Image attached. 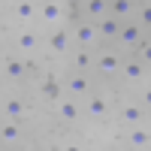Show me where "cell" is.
<instances>
[{
  "label": "cell",
  "instance_id": "6da1fadb",
  "mask_svg": "<svg viewBox=\"0 0 151 151\" xmlns=\"http://www.w3.org/2000/svg\"><path fill=\"white\" fill-rule=\"evenodd\" d=\"M118 42H121L124 48H133V45H139V42H142V24H136V21H121Z\"/></svg>",
  "mask_w": 151,
  "mask_h": 151
},
{
  "label": "cell",
  "instance_id": "7a4b0ae2",
  "mask_svg": "<svg viewBox=\"0 0 151 151\" xmlns=\"http://www.w3.org/2000/svg\"><path fill=\"white\" fill-rule=\"evenodd\" d=\"M64 88H67L70 97H88V94H91V82H88L85 73H73L70 79L64 82Z\"/></svg>",
  "mask_w": 151,
  "mask_h": 151
},
{
  "label": "cell",
  "instance_id": "3957f363",
  "mask_svg": "<svg viewBox=\"0 0 151 151\" xmlns=\"http://www.w3.org/2000/svg\"><path fill=\"white\" fill-rule=\"evenodd\" d=\"M76 42H79V48H91L97 42V21H82L76 27Z\"/></svg>",
  "mask_w": 151,
  "mask_h": 151
},
{
  "label": "cell",
  "instance_id": "277c9868",
  "mask_svg": "<svg viewBox=\"0 0 151 151\" xmlns=\"http://www.w3.org/2000/svg\"><path fill=\"white\" fill-rule=\"evenodd\" d=\"M118 30H121V18L115 15H103L97 21V36H103V40H118Z\"/></svg>",
  "mask_w": 151,
  "mask_h": 151
},
{
  "label": "cell",
  "instance_id": "5b68a950",
  "mask_svg": "<svg viewBox=\"0 0 151 151\" xmlns=\"http://www.w3.org/2000/svg\"><path fill=\"white\" fill-rule=\"evenodd\" d=\"M18 139H21V121H3L0 124V142L3 145H18Z\"/></svg>",
  "mask_w": 151,
  "mask_h": 151
},
{
  "label": "cell",
  "instance_id": "8992f818",
  "mask_svg": "<svg viewBox=\"0 0 151 151\" xmlns=\"http://www.w3.org/2000/svg\"><path fill=\"white\" fill-rule=\"evenodd\" d=\"M58 115H60V121H67V124H76L82 118V109L76 106V100L73 97H67V100H60V106H58Z\"/></svg>",
  "mask_w": 151,
  "mask_h": 151
},
{
  "label": "cell",
  "instance_id": "52a82bcc",
  "mask_svg": "<svg viewBox=\"0 0 151 151\" xmlns=\"http://www.w3.org/2000/svg\"><path fill=\"white\" fill-rule=\"evenodd\" d=\"M118 121L136 127V124L145 121V109H142V106H121V109H118Z\"/></svg>",
  "mask_w": 151,
  "mask_h": 151
},
{
  "label": "cell",
  "instance_id": "ba28073f",
  "mask_svg": "<svg viewBox=\"0 0 151 151\" xmlns=\"http://www.w3.org/2000/svg\"><path fill=\"white\" fill-rule=\"evenodd\" d=\"M48 48H52L55 55H64L67 48H70V30L67 27H58L52 36H48Z\"/></svg>",
  "mask_w": 151,
  "mask_h": 151
},
{
  "label": "cell",
  "instance_id": "9c48e42d",
  "mask_svg": "<svg viewBox=\"0 0 151 151\" xmlns=\"http://www.w3.org/2000/svg\"><path fill=\"white\" fill-rule=\"evenodd\" d=\"M60 15H64V9H60L58 0H45L42 9H40V18H42L45 24H58V21H60Z\"/></svg>",
  "mask_w": 151,
  "mask_h": 151
},
{
  "label": "cell",
  "instance_id": "30bf717a",
  "mask_svg": "<svg viewBox=\"0 0 151 151\" xmlns=\"http://www.w3.org/2000/svg\"><path fill=\"white\" fill-rule=\"evenodd\" d=\"M97 70L100 73H121V58L112 55V52H103L97 58Z\"/></svg>",
  "mask_w": 151,
  "mask_h": 151
},
{
  "label": "cell",
  "instance_id": "8fae6325",
  "mask_svg": "<svg viewBox=\"0 0 151 151\" xmlns=\"http://www.w3.org/2000/svg\"><path fill=\"white\" fill-rule=\"evenodd\" d=\"M24 112H27V109H24V103H21L18 97H9L6 103H3V115H6L9 121H21Z\"/></svg>",
  "mask_w": 151,
  "mask_h": 151
},
{
  "label": "cell",
  "instance_id": "7c38bea8",
  "mask_svg": "<svg viewBox=\"0 0 151 151\" xmlns=\"http://www.w3.org/2000/svg\"><path fill=\"white\" fill-rule=\"evenodd\" d=\"M121 73H124V79L139 82V79H145V64L142 60H127V64H121Z\"/></svg>",
  "mask_w": 151,
  "mask_h": 151
},
{
  "label": "cell",
  "instance_id": "4fadbf2b",
  "mask_svg": "<svg viewBox=\"0 0 151 151\" xmlns=\"http://www.w3.org/2000/svg\"><path fill=\"white\" fill-rule=\"evenodd\" d=\"M15 15H18V21L30 24L36 18V3H33V0H18V3H15Z\"/></svg>",
  "mask_w": 151,
  "mask_h": 151
},
{
  "label": "cell",
  "instance_id": "5bb4252c",
  "mask_svg": "<svg viewBox=\"0 0 151 151\" xmlns=\"http://www.w3.org/2000/svg\"><path fill=\"white\" fill-rule=\"evenodd\" d=\"M127 139H130V145H133V148H148V145H151V133L142 127V124H136V127L130 130Z\"/></svg>",
  "mask_w": 151,
  "mask_h": 151
},
{
  "label": "cell",
  "instance_id": "9a60e30c",
  "mask_svg": "<svg viewBox=\"0 0 151 151\" xmlns=\"http://www.w3.org/2000/svg\"><path fill=\"white\" fill-rule=\"evenodd\" d=\"M109 12L121 21H127V15L133 12V0H109Z\"/></svg>",
  "mask_w": 151,
  "mask_h": 151
},
{
  "label": "cell",
  "instance_id": "2e32d148",
  "mask_svg": "<svg viewBox=\"0 0 151 151\" xmlns=\"http://www.w3.org/2000/svg\"><path fill=\"white\" fill-rule=\"evenodd\" d=\"M106 112H109V106H106V100H103V97H88V115H91L94 121L106 118Z\"/></svg>",
  "mask_w": 151,
  "mask_h": 151
},
{
  "label": "cell",
  "instance_id": "e0dca14e",
  "mask_svg": "<svg viewBox=\"0 0 151 151\" xmlns=\"http://www.w3.org/2000/svg\"><path fill=\"white\" fill-rule=\"evenodd\" d=\"M85 9H88V15H91V18H97V21H100V18L109 12V0H88Z\"/></svg>",
  "mask_w": 151,
  "mask_h": 151
},
{
  "label": "cell",
  "instance_id": "ac0fdd59",
  "mask_svg": "<svg viewBox=\"0 0 151 151\" xmlns=\"http://www.w3.org/2000/svg\"><path fill=\"white\" fill-rule=\"evenodd\" d=\"M3 73L9 76V79H21V76H24V73H27V70H24V64H21V60H18V58H9V60H6V64H3Z\"/></svg>",
  "mask_w": 151,
  "mask_h": 151
},
{
  "label": "cell",
  "instance_id": "d6986e66",
  "mask_svg": "<svg viewBox=\"0 0 151 151\" xmlns=\"http://www.w3.org/2000/svg\"><path fill=\"white\" fill-rule=\"evenodd\" d=\"M36 45H40V40H36L33 30H21V33H18V48H24V52H33Z\"/></svg>",
  "mask_w": 151,
  "mask_h": 151
},
{
  "label": "cell",
  "instance_id": "ffe728a7",
  "mask_svg": "<svg viewBox=\"0 0 151 151\" xmlns=\"http://www.w3.org/2000/svg\"><path fill=\"white\" fill-rule=\"evenodd\" d=\"M91 64H94V60H91V52H88V48H79V52H76V73H85Z\"/></svg>",
  "mask_w": 151,
  "mask_h": 151
},
{
  "label": "cell",
  "instance_id": "44dd1931",
  "mask_svg": "<svg viewBox=\"0 0 151 151\" xmlns=\"http://www.w3.org/2000/svg\"><path fill=\"white\" fill-rule=\"evenodd\" d=\"M42 91H45V97H60V88H58V82L55 79H45V85H42Z\"/></svg>",
  "mask_w": 151,
  "mask_h": 151
},
{
  "label": "cell",
  "instance_id": "7402d4cb",
  "mask_svg": "<svg viewBox=\"0 0 151 151\" xmlns=\"http://www.w3.org/2000/svg\"><path fill=\"white\" fill-rule=\"evenodd\" d=\"M139 60H142L145 67H151V42H145V45L139 42Z\"/></svg>",
  "mask_w": 151,
  "mask_h": 151
},
{
  "label": "cell",
  "instance_id": "603a6c76",
  "mask_svg": "<svg viewBox=\"0 0 151 151\" xmlns=\"http://www.w3.org/2000/svg\"><path fill=\"white\" fill-rule=\"evenodd\" d=\"M139 24H145V27H151V3H145L139 9Z\"/></svg>",
  "mask_w": 151,
  "mask_h": 151
},
{
  "label": "cell",
  "instance_id": "cb8c5ba5",
  "mask_svg": "<svg viewBox=\"0 0 151 151\" xmlns=\"http://www.w3.org/2000/svg\"><path fill=\"white\" fill-rule=\"evenodd\" d=\"M142 103H145V109H151V85H145V91H142Z\"/></svg>",
  "mask_w": 151,
  "mask_h": 151
},
{
  "label": "cell",
  "instance_id": "d4e9b609",
  "mask_svg": "<svg viewBox=\"0 0 151 151\" xmlns=\"http://www.w3.org/2000/svg\"><path fill=\"white\" fill-rule=\"evenodd\" d=\"M64 151H85V148H82V145H76V142H73V145H64Z\"/></svg>",
  "mask_w": 151,
  "mask_h": 151
},
{
  "label": "cell",
  "instance_id": "484cf974",
  "mask_svg": "<svg viewBox=\"0 0 151 151\" xmlns=\"http://www.w3.org/2000/svg\"><path fill=\"white\" fill-rule=\"evenodd\" d=\"M6 151H21V148H18V145H9V148H6Z\"/></svg>",
  "mask_w": 151,
  "mask_h": 151
},
{
  "label": "cell",
  "instance_id": "4316f807",
  "mask_svg": "<svg viewBox=\"0 0 151 151\" xmlns=\"http://www.w3.org/2000/svg\"><path fill=\"white\" fill-rule=\"evenodd\" d=\"M100 151H118V148H112V145H106V148H100Z\"/></svg>",
  "mask_w": 151,
  "mask_h": 151
},
{
  "label": "cell",
  "instance_id": "83f0119b",
  "mask_svg": "<svg viewBox=\"0 0 151 151\" xmlns=\"http://www.w3.org/2000/svg\"><path fill=\"white\" fill-rule=\"evenodd\" d=\"M0 36H3V24H0Z\"/></svg>",
  "mask_w": 151,
  "mask_h": 151
}]
</instances>
